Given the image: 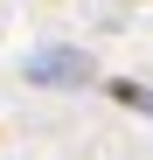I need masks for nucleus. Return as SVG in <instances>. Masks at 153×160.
<instances>
[{
    "label": "nucleus",
    "mask_w": 153,
    "mask_h": 160,
    "mask_svg": "<svg viewBox=\"0 0 153 160\" xmlns=\"http://www.w3.org/2000/svg\"><path fill=\"white\" fill-rule=\"evenodd\" d=\"M105 91H111L118 104H132V112H146V118H153V91L139 84V77H111V84H105Z\"/></svg>",
    "instance_id": "obj_2"
},
{
    "label": "nucleus",
    "mask_w": 153,
    "mask_h": 160,
    "mask_svg": "<svg viewBox=\"0 0 153 160\" xmlns=\"http://www.w3.org/2000/svg\"><path fill=\"white\" fill-rule=\"evenodd\" d=\"M28 84L35 91H84L91 84V56L84 49H35L28 56Z\"/></svg>",
    "instance_id": "obj_1"
}]
</instances>
